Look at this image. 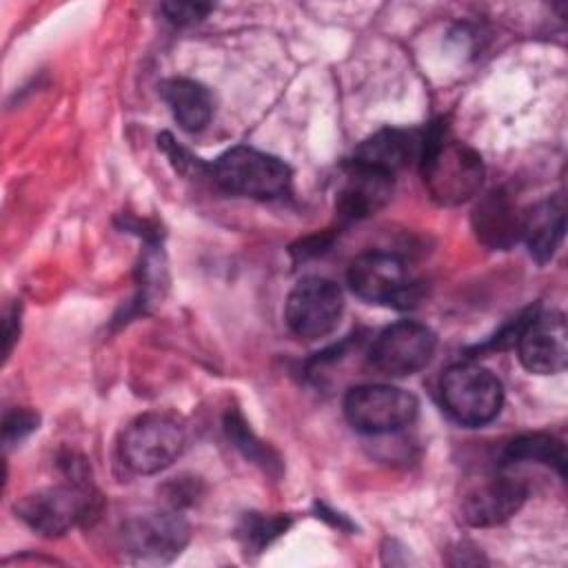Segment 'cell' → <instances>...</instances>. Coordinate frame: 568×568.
<instances>
[{
	"instance_id": "6da1fadb",
	"label": "cell",
	"mask_w": 568,
	"mask_h": 568,
	"mask_svg": "<svg viewBox=\"0 0 568 568\" xmlns=\"http://www.w3.org/2000/svg\"><path fill=\"white\" fill-rule=\"evenodd\" d=\"M419 171L430 197L442 206L468 202L479 193L484 182L479 153L466 142L455 140L442 124L424 131Z\"/></svg>"
},
{
	"instance_id": "7a4b0ae2",
	"label": "cell",
	"mask_w": 568,
	"mask_h": 568,
	"mask_svg": "<svg viewBox=\"0 0 568 568\" xmlns=\"http://www.w3.org/2000/svg\"><path fill=\"white\" fill-rule=\"evenodd\" d=\"M439 397L446 413L462 426H484L493 422L504 406V386L499 377L473 362H459L444 371Z\"/></svg>"
},
{
	"instance_id": "3957f363",
	"label": "cell",
	"mask_w": 568,
	"mask_h": 568,
	"mask_svg": "<svg viewBox=\"0 0 568 568\" xmlns=\"http://www.w3.org/2000/svg\"><path fill=\"white\" fill-rule=\"evenodd\" d=\"M211 175L226 193L273 200L291 189V166L264 151L251 146H233L224 151L213 164Z\"/></svg>"
},
{
	"instance_id": "277c9868",
	"label": "cell",
	"mask_w": 568,
	"mask_h": 568,
	"mask_svg": "<svg viewBox=\"0 0 568 568\" xmlns=\"http://www.w3.org/2000/svg\"><path fill=\"white\" fill-rule=\"evenodd\" d=\"M351 291L371 304L408 308L422 297V282L406 262L388 251H368L357 255L346 273Z\"/></svg>"
},
{
	"instance_id": "5b68a950",
	"label": "cell",
	"mask_w": 568,
	"mask_h": 568,
	"mask_svg": "<svg viewBox=\"0 0 568 568\" xmlns=\"http://www.w3.org/2000/svg\"><path fill=\"white\" fill-rule=\"evenodd\" d=\"M184 428L164 413L135 417L120 439V457L138 475H153L169 468L184 450Z\"/></svg>"
},
{
	"instance_id": "8992f818",
	"label": "cell",
	"mask_w": 568,
	"mask_h": 568,
	"mask_svg": "<svg viewBox=\"0 0 568 568\" xmlns=\"http://www.w3.org/2000/svg\"><path fill=\"white\" fill-rule=\"evenodd\" d=\"M344 417L366 435H386L410 426L419 413L413 393L388 384H362L344 395Z\"/></svg>"
},
{
	"instance_id": "52a82bcc",
	"label": "cell",
	"mask_w": 568,
	"mask_h": 568,
	"mask_svg": "<svg viewBox=\"0 0 568 568\" xmlns=\"http://www.w3.org/2000/svg\"><path fill=\"white\" fill-rule=\"evenodd\" d=\"M344 313L342 288L326 277H302L288 293L284 320L293 335L306 342L331 335Z\"/></svg>"
},
{
	"instance_id": "ba28073f",
	"label": "cell",
	"mask_w": 568,
	"mask_h": 568,
	"mask_svg": "<svg viewBox=\"0 0 568 568\" xmlns=\"http://www.w3.org/2000/svg\"><path fill=\"white\" fill-rule=\"evenodd\" d=\"M93 499L84 484L47 486L16 501V515L44 537H60L93 513Z\"/></svg>"
},
{
	"instance_id": "9c48e42d",
	"label": "cell",
	"mask_w": 568,
	"mask_h": 568,
	"mask_svg": "<svg viewBox=\"0 0 568 568\" xmlns=\"http://www.w3.org/2000/svg\"><path fill=\"white\" fill-rule=\"evenodd\" d=\"M435 346L437 337L426 324L402 320L386 326L373 339L368 359L384 375L406 377L430 364Z\"/></svg>"
},
{
	"instance_id": "30bf717a",
	"label": "cell",
	"mask_w": 568,
	"mask_h": 568,
	"mask_svg": "<svg viewBox=\"0 0 568 568\" xmlns=\"http://www.w3.org/2000/svg\"><path fill=\"white\" fill-rule=\"evenodd\" d=\"M519 362L535 375H557L568 364V326L561 313L528 311L515 337Z\"/></svg>"
},
{
	"instance_id": "8fae6325",
	"label": "cell",
	"mask_w": 568,
	"mask_h": 568,
	"mask_svg": "<svg viewBox=\"0 0 568 568\" xmlns=\"http://www.w3.org/2000/svg\"><path fill=\"white\" fill-rule=\"evenodd\" d=\"M191 528L186 519L171 506L133 515L122 526L124 548L151 561H169L189 544Z\"/></svg>"
},
{
	"instance_id": "7c38bea8",
	"label": "cell",
	"mask_w": 568,
	"mask_h": 568,
	"mask_svg": "<svg viewBox=\"0 0 568 568\" xmlns=\"http://www.w3.org/2000/svg\"><path fill=\"white\" fill-rule=\"evenodd\" d=\"M528 488L521 479L495 473L468 484L459 499L462 519L475 528H488L510 519L526 501Z\"/></svg>"
},
{
	"instance_id": "4fadbf2b",
	"label": "cell",
	"mask_w": 568,
	"mask_h": 568,
	"mask_svg": "<svg viewBox=\"0 0 568 568\" xmlns=\"http://www.w3.org/2000/svg\"><path fill=\"white\" fill-rule=\"evenodd\" d=\"M395 189L393 175L348 162L344 166V175L335 195V209L346 220H362L375 215L390 200Z\"/></svg>"
},
{
	"instance_id": "5bb4252c",
	"label": "cell",
	"mask_w": 568,
	"mask_h": 568,
	"mask_svg": "<svg viewBox=\"0 0 568 568\" xmlns=\"http://www.w3.org/2000/svg\"><path fill=\"white\" fill-rule=\"evenodd\" d=\"M424 133L413 129H382L366 138L353 153V162L395 175V171L419 162Z\"/></svg>"
},
{
	"instance_id": "9a60e30c",
	"label": "cell",
	"mask_w": 568,
	"mask_h": 568,
	"mask_svg": "<svg viewBox=\"0 0 568 568\" xmlns=\"http://www.w3.org/2000/svg\"><path fill=\"white\" fill-rule=\"evenodd\" d=\"M566 231V206L561 195L546 197L521 213V240L530 255L544 264L557 253Z\"/></svg>"
},
{
	"instance_id": "2e32d148",
	"label": "cell",
	"mask_w": 568,
	"mask_h": 568,
	"mask_svg": "<svg viewBox=\"0 0 568 568\" xmlns=\"http://www.w3.org/2000/svg\"><path fill=\"white\" fill-rule=\"evenodd\" d=\"M477 237L490 248H508L521 237V213L501 189L490 191L473 213Z\"/></svg>"
},
{
	"instance_id": "e0dca14e",
	"label": "cell",
	"mask_w": 568,
	"mask_h": 568,
	"mask_svg": "<svg viewBox=\"0 0 568 568\" xmlns=\"http://www.w3.org/2000/svg\"><path fill=\"white\" fill-rule=\"evenodd\" d=\"M160 95L169 104L180 129L197 133L211 122L213 98L204 84L191 78H169L160 84Z\"/></svg>"
},
{
	"instance_id": "ac0fdd59",
	"label": "cell",
	"mask_w": 568,
	"mask_h": 568,
	"mask_svg": "<svg viewBox=\"0 0 568 568\" xmlns=\"http://www.w3.org/2000/svg\"><path fill=\"white\" fill-rule=\"evenodd\" d=\"M504 464H517V462H535L552 466L559 477L566 473V448L561 439L548 433H526L515 439H510L504 448Z\"/></svg>"
},
{
	"instance_id": "d6986e66",
	"label": "cell",
	"mask_w": 568,
	"mask_h": 568,
	"mask_svg": "<svg viewBox=\"0 0 568 568\" xmlns=\"http://www.w3.org/2000/svg\"><path fill=\"white\" fill-rule=\"evenodd\" d=\"M224 430L226 437L233 442V446L251 462L260 464L266 473L280 470V457L255 437V433L248 428V424L244 422L242 413L235 408H229L224 415Z\"/></svg>"
},
{
	"instance_id": "ffe728a7",
	"label": "cell",
	"mask_w": 568,
	"mask_h": 568,
	"mask_svg": "<svg viewBox=\"0 0 568 568\" xmlns=\"http://www.w3.org/2000/svg\"><path fill=\"white\" fill-rule=\"evenodd\" d=\"M291 526L288 517H277V515H260V513H246L240 528L237 537L242 544L255 552H260L264 546H268L275 537H280L286 528Z\"/></svg>"
},
{
	"instance_id": "44dd1931",
	"label": "cell",
	"mask_w": 568,
	"mask_h": 568,
	"mask_svg": "<svg viewBox=\"0 0 568 568\" xmlns=\"http://www.w3.org/2000/svg\"><path fill=\"white\" fill-rule=\"evenodd\" d=\"M38 413L29 410V408H13L11 413L4 415V424H2V433H4V444L11 442H20L24 435H29L31 430L38 428Z\"/></svg>"
},
{
	"instance_id": "7402d4cb",
	"label": "cell",
	"mask_w": 568,
	"mask_h": 568,
	"mask_svg": "<svg viewBox=\"0 0 568 568\" xmlns=\"http://www.w3.org/2000/svg\"><path fill=\"white\" fill-rule=\"evenodd\" d=\"M162 11L175 24H191V22H197V20L206 18V13L213 11V4H204V2H164Z\"/></svg>"
},
{
	"instance_id": "603a6c76",
	"label": "cell",
	"mask_w": 568,
	"mask_h": 568,
	"mask_svg": "<svg viewBox=\"0 0 568 568\" xmlns=\"http://www.w3.org/2000/svg\"><path fill=\"white\" fill-rule=\"evenodd\" d=\"M18 322H20V306H11L7 313V320H4V357H9L11 346L18 337L20 328H13V324H18Z\"/></svg>"
}]
</instances>
